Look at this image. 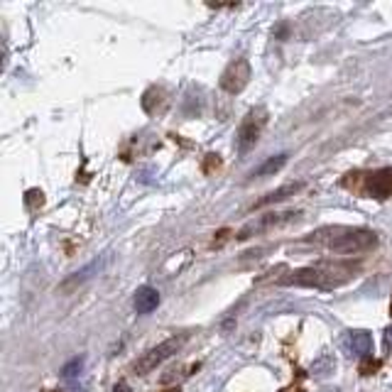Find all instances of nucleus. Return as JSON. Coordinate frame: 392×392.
Listing matches in <instances>:
<instances>
[{
  "mask_svg": "<svg viewBox=\"0 0 392 392\" xmlns=\"http://www.w3.org/2000/svg\"><path fill=\"white\" fill-rule=\"evenodd\" d=\"M336 368V360L334 358H329V356H321L319 360H316V363H314V373H316V375H326V373H331V370Z\"/></svg>",
  "mask_w": 392,
  "mask_h": 392,
  "instance_id": "obj_13",
  "label": "nucleus"
},
{
  "mask_svg": "<svg viewBox=\"0 0 392 392\" xmlns=\"http://www.w3.org/2000/svg\"><path fill=\"white\" fill-rule=\"evenodd\" d=\"M133 304L138 314H152L160 307V292H157L155 287H140V290L135 292Z\"/></svg>",
  "mask_w": 392,
  "mask_h": 392,
  "instance_id": "obj_9",
  "label": "nucleus"
},
{
  "mask_svg": "<svg viewBox=\"0 0 392 392\" xmlns=\"http://www.w3.org/2000/svg\"><path fill=\"white\" fill-rule=\"evenodd\" d=\"M378 368H380V360H365V363L360 365V373H363V375H373Z\"/></svg>",
  "mask_w": 392,
  "mask_h": 392,
  "instance_id": "obj_14",
  "label": "nucleus"
},
{
  "mask_svg": "<svg viewBox=\"0 0 392 392\" xmlns=\"http://www.w3.org/2000/svg\"><path fill=\"white\" fill-rule=\"evenodd\" d=\"M297 216L299 213H270V216H260L258 221H250L248 226H243L235 238H238V241H248L252 235H260V233H265V230H272V228H277V226L290 224V221L297 219Z\"/></svg>",
  "mask_w": 392,
  "mask_h": 392,
  "instance_id": "obj_7",
  "label": "nucleus"
},
{
  "mask_svg": "<svg viewBox=\"0 0 392 392\" xmlns=\"http://www.w3.org/2000/svg\"><path fill=\"white\" fill-rule=\"evenodd\" d=\"M343 346H346V351L351 353V356H356V358H370V353H373V336L363 329L348 331Z\"/></svg>",
  "mask_w": 392,
  "mask_h": 392,
  "instance_id": "obj_8",
  "label": "nucleus"
},
{
  "mask_svg": "<svg viewBox=\"0 0 392 392\" xmlns=\"http://www.w3.org/2000/svg\"><path fill=\"white\" fill-rule=\"evenodd\" d=\"M390 314H392V307H390Z\"/></svg>",
  "mask_w": 392,
  "mask_h": 392,
  "instance_id": "obj_18",
  "label": "nucleus"
},
{
  "mask_svg": "<svg viewBox=\"0 0 392 392\" xmlns=\"http://www.w3.org/2000/svg\"><path fill=\"white\" fill-rule=\"evenodd\" d=\"M282 392H304V390H299V387H287V390H282Z\"/></svg>",
  "mask_w": 392,
  "mask_h": 392,
  "instance_id": "obj_16",
  "label": "nucleus"
},
{
  "mask_svg": "<svg viewBox=\"0 0 392 392\" xmlns=\"http://www.w3.org/2000/svg\"><path fill=\"white\" fill-rule=\"evenodd\" d=\"M265 123H268V111L263 106L252 108L246 116V120L241 123V130H238V138H235V145H238V152H248L255 142H258L260 133H263Z\"/></svg>",
  "mask_w": 392,
  "mask_h": 392,
  "instance_id": "obj_5",
  "label": "nucleus"
},
{
  "mask_svg": "<svg viewBox=\"0 0 392 392\" xmlns=\"http://www.w3.org/2000/svg\"><path fill=\"white\" fill-rule=\"evenodd\" d=\"M302 189H304V182H292V184L280 186L277 191H270V194H265L252 208H265V206H272V204H280V202H285V199H290V196H294L297 191H302Z\"/></svg>",
  "mask_w": 392,
  "mask_h": 392,
  "instance_id": "obj_10",
  "label": "nucleus"
},
{
  "mask_svg": "<svg viewBox=\"0 0 392 392\" xmlns=\"http://www.w3.org/2000/svg\"><path fill=\"white\" fill-rule=\"evenodd\" d=\"M360 184H351V189L360 191L373 199H390L392 196V167H382L368 174H356Z\"/></svg>",
  "mask_w": 392,
  "mask_h": 392,
  "instance_id": "obj_4",
  "label": "nucleus"
},
{
  "mask_svg": "<svg viewBox=\"0 0 392 392\" xmlns=\"http://www.w3.org/2000/svg\"><path fill=\"white\" fill-rule=\"evenodd\" d=\"M84 365H86V358L84 356H78V358H72L67 365L62 368V378L64 380H74V378H78L81 373H84Z\"/></svg>",
  "mask_w": 392,
  "mask_h": 392,
  "instance_id": "obj_12",
  "label": "nucleus"
},
{
  "mask_svg": "<svg viewBox=\"0 0 392 392\" xmlns=\"http://www.w3.org/2000/svg\"><path fill=\"white\" fill-rule=\"evenodd\" d=\"M250 84V64L248 59H235L226 67V72L221 74V89L226 94H241L246 86Z\"/></svg>",
  "mask_w": 392,
  "mask_h": 392,
  "instance_id": "obj_6",
  "label": "nucleus"
},
{
  "mask_svg": "<svg viewBox=\"0 0 392 392\" xmlns=\"http://www.w3.org/2000/svg\"><path fill=\"white\" fill-rule=\"evenodd\" d=\"M356 277V268L351 265H334V263H321L312 265V268H302L282 277L280 285H294V287H316V290H334Z\"/></svg>",
  "mask_w": 392,
  "mask_h": 392,
  "instance_id": "obj_2",
  "label": "nucleus"
},
{
  "mask_svg": "<svg viewBox=\"0 0 392 392\" xmlns=\"http://www.w3.org/2000/svg\"><path fill=\"white\" fill-rule=\"evenodd\" d=\"M312 241L321 243L334 252H341V255H358V252H368L378 246V235L368 228L334 226V228H321L312 233Z\"/></svg>",
  "mask_w": 392,
  "mask_h": 392,
  "instance_id": "obj_1",
  "label": "nucleus"
},
{
  "mask_svg": "<svg viewBox=\"0 0 392 392\" xmlns=\"http://www.w3.org/2000/svg\"><path fill=\"white\" fill-rule=\"evenodd\" d=\"M287 160H290V155L287 152H282V155H274V157H268L260 167H255L250 172L252 179H263V177H272V174H277L282 167L287 164Z\"/></svg>",
  "mask_w": 392,
  "mask_h": 392,
  "instance_id": "obj_11",
  "label": "nucleus"
},
{
  "mask_svg": "<svg viewBox=\"0 0 392 392\" xmlns=\"http://www.w3.org/2000/svg\"><path fill=\"white\" fill-rule=\"evenodd\" d=\"M385 343H387V348H392V326L385 331Z\"/></svg>",
  "mask_w": 392,
  "mask_h": 392,
  "instance_id": "obj_15",
  "label": "nucleus"
},
{
  "mask_svg": "<svg viewBox=\"0 0 392 392\" xmlns=\"http://www.w3.org/2000/svg\"><path fill=\"white\" fill-rule=\"evenodd\" d=\"M184 343H186V334H179V336H172V338H167V341L157 343L155 348H150L147 353H142L140 358L133 363L135 375H147V373L155 370L160 363H164L167 358H172L174 353L179 351Z\"/></svg>",
  "mask_w": 392,
  "mask_h": 392,
  "instance_id": "obj_3",
  "label": "nucleus"
},
{
  "mask_svg": "<svg viewBox=\"0 0 392 392\" xmlns=\"http://www.w3.org/2000/svg\"><path fill=\"white\" fill-rule=\"evenodd\" d=\"M167 392H179V387H174V390H167Z\"/></svg>",
  "mask_w": 392,
  "mask_h": 392,
  "instance_id": "obj_17",
  "label": "nucleus"
}]
</instances>
